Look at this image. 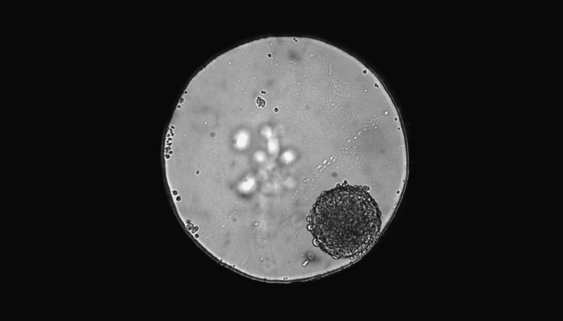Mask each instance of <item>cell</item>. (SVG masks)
Instances as JSON below:
<instances>
[{
	"mask_svg": "<svg viewBox=\"0 0 563 321\" xmlns=\"http://www.w3.org/2000/svg\"><path fill=\"white\" fill-rule=\"evenodd\" d=\"M308 224L322 251L335 259H352L366 252L377 238L382 214L364 186L340 184L317 198Z\"/></svg>",
	"mask_w": 563,
	"mask_h": 321,
	"instance_id": "obj_1",
	"label": "cell"
}]
</instances>
